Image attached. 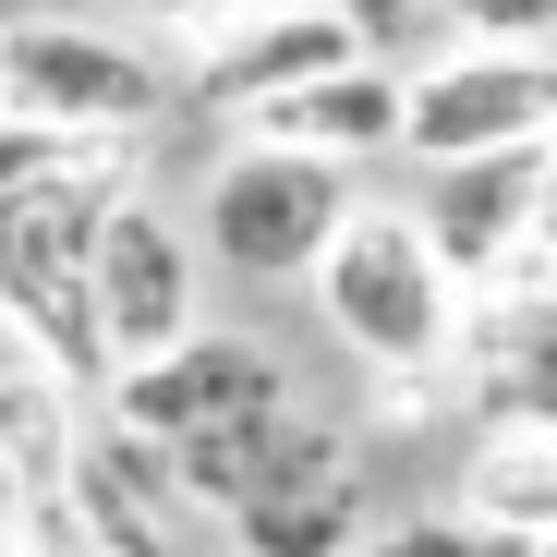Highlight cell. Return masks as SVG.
<instances>
[{
    "label": "cell",
    "mask_w": 557,
    "mask_h": 557,
    "mask_svg": "<svg viewBox=\"0 0 557 557\" xmlns=\"http://www.w3.org/2000/svg\"><path fill=\"white\" fill-rule=\"evenodd\" d=\"M448 37H473V49H557V0H448Z\"/></svg>",
    "instance_id": "17"
},
{
    "label": "cell",
    "mask_w": 557,
    "mask_h": 557,
    "mask_svg": "<svg viewBox=\"0 0 557 557\" xmlns=\"http://www.w3.org/2000/svg\"><path fill=\"white\" fill-rule=\"evenodd\" d=\"M533 207H545V146H521V158H460V170H424V182H412V231H424L436 267L460 278V304L533 278Z\"/></svg>",
    "instance_id": "10"
},
{
    "label": "cell",
    "mask_w": 557,
    "mask_h": 557,
    "mask_svg": "<svg viewBox=\"0 0 557 557\" xmlns=\"http://www.w3.org/2000/svg\"><path fill=\"white\" fill-rule=\"evenodd\" d=\"M61 158H85L73 134H37V122H13V110H0V195H25V182H49Z\"/></svg>",
    "instance_id": "19"
},
{
    "label": "cell",
    "mask_w": 557,
    "mask_h": 557,
    "mask_svg": "<svg viewBox=\"0 0 557 557\" xmlns=\"http://www.w3.org/2000/svg\"><path fill=\"white\" fill-rule=\"evenodd\" d=\"M315 315H327V339L376 376V424H424V412H448V351H460V278L436 267V243L412 231V207H376L363 195L351 219H339V243L315 255Z\"/></svg>",
    "instance_id": "1"
},
{
    "label": "cell",
    "mask_w": 557,
    "mask_h": 557,
    "mask_svg": "<svg viewBox=\"0 0 557 557\" xmlns=\"http://www.w3.org/2000/svg\"><path fill=\"white\" fill-rule=\"evenodd\" d=\"M207 327V255H195V219H170L146 182L110 207L98 231V363L134 376V363L182 351Z\"/></svg>",
    "instance_id": "7"
},
{
    "label": "cell",
    "mask_w": 557,
    "mask_h": 557,
    "mask_svg": "<svg viewBox=\"0 0 557 557\" xmlns=\"http://www.w3.org/2000/svg\"><path fill=\"white\" fill-rule=\"evenodd\" d=\"M0 110L73 146H146L182 110V73L110 13H0Z\"/></svg>",
    "instance_id": "3"
},
{
    "label": "cell",
    "mask_w": 557,
    "mask_h": 557,
    "mask_svg": "<svg viewBox=\"0 0 557 557\" xmlns=\"http://www.w3.org/2000/svg\"><path fill=\"white\" fill-rule=\"evenodd\" d=\"M448 509L497 545H545L557 533V436H460Z\"/></svg>",
    "instance_id": "13"
},
{
    "label": "cell",
    "mask_w": 557,
    "mask_h": 557,
    "mask_svg": "<svg viewBox=\"0 0 557 557\" xmlns=\"http://www.w3.org/2000/svg\"><path fill=\"white\" fill-rule=\"evenodd\" d=\"M146 182V146H85L49 182L0 195V339L49 363L61 388H110L98 363V231Z\"/></svg>",
    "instance_id": "2"
},
{
    "label": "cell",
    "mask_w": 557,
    "mask_h": 557,
    "mask_svg": "<svg viewBox=\"0 0 557 557\" xmlns=\"http://www.w3.org/2000/svg\"><path fill=\"white\" fill-rule=\"evenodd\" d=\"M0 557H49V545H0Z\"/></svg>",
    "instance_id": "21"
},
{
    "label": "cell",
    "mask_w": 557,
    "mask_h": 557,
    "mask_svg": "<svg viewBox=\"0 0 557 557\" xmlns=\"http://www.w3.org/2000/svg\"><path fill=\"white\" fill-rule=\"evenodd\" d=\"M351 207H363L351 170L292 158V146H231L207 170V195H195V255L219 278H243V292H304Z\"/></svg>",
    "instance_id": "4"
},
{
    "label": "cell",
    "mask_w": 557,
    "mask_h": 557,
    "mask_svg": "<svg viewBox=\"0 0 557 557\" xmlns=\"http://www.w3.org/2000/svg\"><path fill=\"white\" fill-rule=\"evenodd\" d=\"M315 436V412L304 400H278V412H243V424H219V436H195V448H170V485L195 497L207 521H231L243 497H267L278 473H292V448Z\"/></svg>",
    "instance_id": "14"
},
{
    "label": "cell",
    "mask_w": 557,
    "mask_h": 557,
    "mask_svg": "<svg viewBox=\"0 0 557 557\" xmlns=\"http://www.w3.org/2000/svg\"><path fill=\"white\" fill-rule=\"evenodd\" d=\"M351 13V37L376 49V61H424V49H448V0H339Z\"/></svg>",
    "instance_id": "16"
},
{
    "label": "cell",
    "mask_w": 557,
    "mask_h": 557,
    "mask_svg": "<svg viewBox=\"0 0 557 557\" xmlns=\"http://www.w3.org/2000/svg\"><path fill=\"white\" fill-rule=\"evenodd\" d=\"M533 278H557V255H545V267H533Z\"/></svg>",
    "instance_id": "23"
},
{
    "label": "cell",
    "mask_w": 557,
    "mask_h": 557,
    "mask_svg": "<svg viewBox=\"0 0 557 557\" xmlns=\"http://www.w3.org/2000/svg\"><path fill=\"white\" fill-rule=\"evenodd\" d=\"M231 146H292V158H327V170H376L400 158V61H351V73H315L292 98H267L231 122Z\"/></svg>",
    "instance_id": "12"
},
{
    "label": "cell",
    "mask_w": 557,
    "mask_h": 557,
    "mask_svg": "<svg viewBox=\"0 0 557 557\" xmlns=\"http://www.w3.org/2000/svg\"><path fill=\"white\" fill-rule=\"evenodd\" d=\"M351 61H376V49L351 37L339 0H267V13H243L231 37H207V49H195L182 98H195L207 122H243V110L292 98V85H315V73H351Z\"/></svg>",
    "instance_id": "11"
},
{
    "label": "cell",
    "mask_w": 557,
    "mask_h": 557,
    "mask_svg": "<svg viewBox=\"0 0 557 557\" xmlns=\"http://www.w3.org/2000/svg\"><path fill=\"white\" fill-rule=\"evenodd\" d=\"M557 255V134H545V207H533V267Z\"/></svg>",
    "instance_id": "20"
},
{
    "label": "cell",
    "mask_w": 557,
    "mask_h": 557,
    "mask_svg": "<svg viewBox=\"0 0 557 557\" xmlns=\"http://www.w3.org/2000/svg\"><path fill=\"white\" fill-rule=\"evenodd\" d=\"M448 424L460 436H557V278L473 292L448 351Z\"/></svg>",
    "instance_id": "8"
},
{
    "label": "cell",
    "mask_w": 557,
    "mask_h": 557,
    "mask_svg": "<svg viewBox=\"0 0 557 557\" xmlns=\"http://www.w3.org/2000/svg\"><path fill=\"white\" fill-rule=\"evenodd\" d=\"M351 557H521V545H497V533H473V521H460V509L436 497V509H388V521L363 533Z\"/></svg>",
    "instance_id": "15"
},
{
    "label": "cell",
    "mask_w": 557,
    "mask_h": 557,
    "mask_svg": "<svg viewBox=\"0 0 557 557\" xmlns=\"http://www.w3.org/2000/svg\"><path fill=\"white\" fill-rule=\"evenodd\" d=\"M376 521H388L376 509V436L315 412V436L292 448V473L219 521V557H351Z\"/></svg>",
    "instance_id": "9"
},
{
    "label": "cell",
    "mask_w": 557,
    "mask_h": 557,
    "mask_svg": "<svg viewBox=\"0 0 557 557\" xmlns=\"http://www.w3.org/2000/svg\"><path fill=\"white\" fill-rule=\"evenodd\" d=\"M243 13H267V0H122V25H134V37H182V49L231 37Z\"/></svg>",
    "instance_id": "18"
},
{
    "label": "cell",
    "mask_w": 557,
    "mask_h": 557,
    "mask_svg": "<svg viewBox=\"0 0 557 557\" xmlns=\"http://www.w3.org/2000/svg\"><path fill=\"white\" fill-rule=\"evenodd\" d=\"M521 557H557V533H545V545H521Z\"/></svg>",
    "instance_id": "22"
},
{
    "label": "cell",
    "mask_w": 557,
    "mask_h": 557,
    "mask_svg": "<svg viewBox=\"0 0 557 557\" xmlns=\"http://www.w3.org/2000/svg\"><path fill=\"white\" fill-rule=\"evenodd\" d=\"M98 400H110V436H122V448L170 460V448H195V436H219V424H243V412H278V400H304V388H292V363H278V339L207 315L182 351L110 376Z\"/></svg>",
    "instance_id": "6"
},
{
    "label": "cell",
    "mask_w": 557,
    "mask_h": 557,
    "mask_svg": "<svg viewBox=\"0 0 557 557\" xmlns=\"http://www.w3.org/2000/svg\"><path fill=\"white\" fill-rule=\"evenodd\" d=\"M557 134V49H473L448 37L400 61V158L460 170V158H521Z\"/></svg>",
    "instance_id": "5"
}]
</instances>
